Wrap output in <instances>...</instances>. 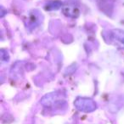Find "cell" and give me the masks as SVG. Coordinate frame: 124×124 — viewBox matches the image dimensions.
I'll return each instance as SVG.
<instances>
[{"label": "cell", "instance_id": "7a4b0ae2", "mask_svg": "<svg viewBox=\"0 0 124 124\" xmlns=\"http://www.w3.org/2000/svg\"><path fill=\"white\" fill-rule=\"evenodd\" d=\"M110 43L120 48H124V31L120 29L112 30L110 33Z\"/></svg>", "mask_w": 124, "mask_h": 124}, {"label": "cell", "instance_id": "277c9868", "mask_svg": "<svg viewBox=\"0 0 124 124\" xmlns=\"http://www.w3.org/2000/svg\"><path fill=\"white\" fill-rule=\"evenodd\" d=\"M63 13L70 18H77L80 14L79 9L73 5H66L63 7Z\"/></svg>", "mask_w": 124, "mask_h": 124}, {"label": "cell", "instance_id": "6da1fadb", "mask_svg": "<svg viewBox=\"0 0 124 124\" xmlns=\"http://www.w3.org/2000/svg\"><path fill=\"white\" fill-rule=\"evenodd\" d=\"M74 105L78 110L82 112H93L96 110V103L92 99L79 97L74 102Z\"/></svg>", "mask_w": 124, "mask_h": 124}, {"label": "cell", "instance_id": "3957f363", "mask_svg": "<svg viewBox=\"0 0 124 124\" xmlns=\"http://www.w3.org/2000/svg\"><path fill=\"white\" fill-rule=\"evenodd\" d=\"M60 101L61 100H60V97L58 96V94L55 93H52L43 96V99L41 100V104L43 106L50 107L56 105L57 103H59Z\"/></svg>", "mask_w": 124, "mask_h": 124}]
</instances>
